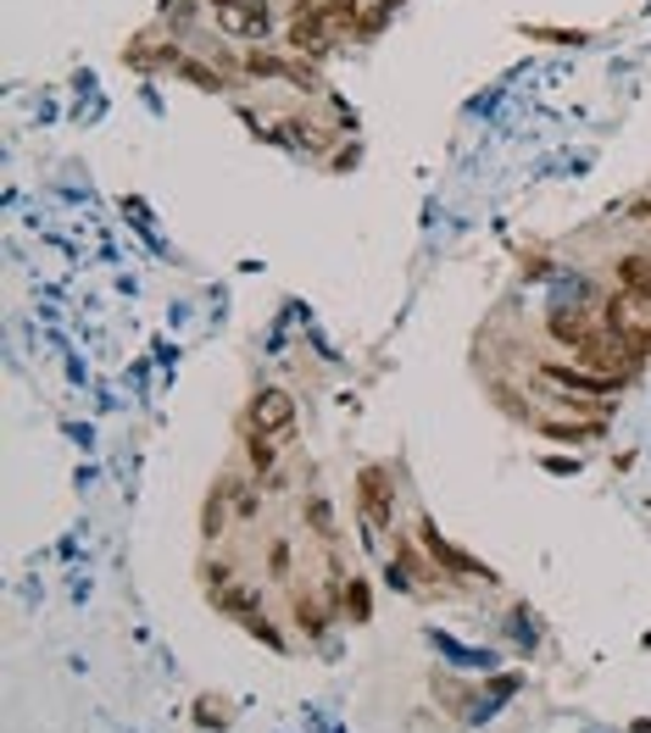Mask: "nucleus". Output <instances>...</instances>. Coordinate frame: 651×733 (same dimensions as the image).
Masks as SVG:
<instances>
[{
  "label": "nucleus",
  "mask_w": 651,
  "mask_h": 733,
  "mask_svg": "<svg viewBox=\"0 0 651 733\" xmlns=\"http://www.w3.org/2000/svg\"><path fill=\"white\" fill-rule=\"evenodd\" d=\"M285 45H290L296 56H306V62H323V56H329L335 28H329V17H323V7H312V0H296V12H290V23H285Z\"/></svg>",
  "instance_id": "nucleus-1"
},
{
  "label": "nucleus",
  "mask_w": 651,
  "mask_h": 733,
  "mask_svg": "<svg viewBox=\"0 0 651 733\" xmlns=\"http://www.w3.org/2000/svg\"><path fill=\"white\" fill-rule=\"evenodd\" d=\"M579 362H585L590 372H601V378H613V383H624V378H635V372H640V351L629 345V339H618L608 323H601V333L579 351Z\"/></svg>",
  "instance_id": "nucleus-2"
},
{
  "label": "nucleus",
  "mask_w": 651,
  "mask_h": 733,
  "mask_svg": "<svg viewBox=\"0 0 651 733\" xmlns=\"http://www.w3.org/2000/svg\"><path fill=\"white\" fill-rule=\"evenodd\" d=\"M356 506H362V528H390L396 517V483H390V467L367 462L356 472Z\"/></svg>",
  "instance_id": "nucleus-3"
},
{
  "label": "nucleus",
  "mask_w": 651,
  "mask_h": 733,
  "mask_svg": "<svg viewBox=\"0 0 651 733\" xmlns=\"http://www.w3.org/2000/svg\"><path fill=\"white\" fill-rule=\"evenodd\" d=\"M246 428L251 433H273V439H285L296 428V395L290 389H256V401L246 412Z\"/></svg>",
  "instance_id": "nucleus-4"
},
{
  "label": "nucleus",
  "mask_w": 651,
  "mask_h": 733,
  "mask_svg": "<svg viewBox=\"0 0 651 733\" xmlns=\"http://www.w3.org/2000/svg\"><path fill=\"white\" fill-rule=\"evenodd\" d=\"M540 378L546 383H556L563 395H590V401H608L613 395V378H601V372H590V367H568V362H540Z\"/></svg>",
  "instance_id": "nucleus-5"
},
{
  "label": "nucleus",
  "mask_w": 651,
  "mask_h": 733,
  "mask_svg": "<svg viewBox=\"0 0 651 733\" xmlns=\"http://www.w3.org/2000/svg\"><path fill=\"white\" fill-rule=\"evenodd\" d=\"M217 28L235 34V39H262L273 28L267 0H228V7H217Z\"/></svg>",
  "instance_id": "nucleus-6"
},
{
  "label": "nucleus",
  "mask_w": 651,
  "mask_h": 733,
  "mask_svg": "<svg viewBox=\"0 0 651 733\" xmlns=\"http://www.w3.org/2000/svg\"><path fill=\"white\" fill-rule=\"evenodd\" d=\"M546 328H551L556 345H568V351H585L590 339L601 333V328H596V317H585V312H551V317H546Z\"/></svg>",
  "instance_id": "nucleus-7"
},
{
  "label": "nucleus",
  "mask_w": 651,
  "mask_h": 733,
  "mask_svg": "<svg viewBox=\"0 0 651 733\" xmlns=\"http://www.w3.org/2000/svg\"><path fill=\"white\" fill-rule=\"evenodd\" d=\"M235 489H240V478L223 472L217 489L206 495V506H201V533H206V540H217V533H223V511H228V495H235Z\"/></svg>",
  "instance_id": "nucleus-8"
},
{
  "label": "nucleus",
  "mask_w": 651,
  "mask_h": 733,
  "mask_svg": "<svg viewBox=\"0 0 651 733\" xmlns=\"http://www.w3.org/2000/svg\"><path fill=\"white\" fill-rule=\"evenodd\" d=\"M618 289L635 301H651V256H618Z\"/></svg>",
  "instance_id": "nucleus-9"
},
{
  "label": "nucleus",
  "mask_w": 651,
  "mask_h": 733,
  "mask_svg": "<svg viewBox=\"0 0 651 733\" xmlns=\"http://www.w3.org/2000/svg\"><path fill=\"white\" fill-rule=\"evenodd\" d=\"M296 622H301L306 640H323V633H329V611L317 606V595H312V590H296Z\"/></svg>",
  "instance_id": "nucleus-10"
},
{
  "label": "nucleus",
  "mask_w": 651,
  "mask_h": 733,
  "mask_svg": "<svg viewBox=\"0 0 651 733\" xmlns=\"http://www.w3.org/2000/svg\"><path fill=\"white\" fill-rule=\"evenodd\" d=\"M240 67H246V73H256V78H296V84L306 78L301 67H290V62H278L273 51H246V56H240Z\"/></svg>",
  "instance_id": "nucleus-11"
},
{
  "label": "nucleus",
  "mask_w": 651,
  "mask_h": 733,
  "mask_svg": "<svg viewBox=\"0 0 651 733\" xmlns=\"http://www.w3.org/2000/svg\"><path fill=\"white\" fill-rule=\"evenodd\" d=\"M246 462H251L256 478H267L273 462H278V439H273V433H251V439H246Z\"/></svg>",
  "instance_id": "nucleus-12"
},
{
  "label": "nucleus",
  "mask_w": 651,
  "mask_h": 733,
  "mask_svg": "<svg viewBox=\"0 0 651 733\" xmlns=\"http://www.w3.org/2000/svg\"><path fill=\"white\" fill-rule=\"evenodd\" d=\"M417 540H424V551H429V556H440V561H446V567H456V572H468V567H474L462 551H451V545L440 540V533H435V522H424V528H417Z\"/></svg>",
  "instance_id": "nucleus-13"
},
{
  "label": "nucleus",
  "mask_w": 651,
  "mask_h": 733,
  "mask_svg": "<svg viewBox=\"0 0 651 733\" xmlns=\"http://www.w3.org/2000/svg\"><path fill=\"white\" fill-rule=\"evenodd\" d=\"M367 606H374V601H367V583L362 578H346V611H351V622H367Z\"/></svg>",
  "instance_id": "nucleus-14"
},
{
  "label": "nucleus",
  "mask_w": 651,
  "mask_h": 733,
  "mask_svg": "<svg viewBox=\"0 0 651 733\" xmlns=\"http://www.w3.org/2000/svg\"><path fill=\"white\" fill-rule=\"evenodd\" d=\"M246 628H251V633H256V640H267V645H273V650H285V640H278V628H273V622H267V617H262V611H251V617H246Z\"/></svg>",
  "instance_id": "nucleus-15"
},
{
  "label": "nucleus",
  "mask_w": 651,
  "mask_h": 733,
  "mask_svg": "<svg viewBox=\"0 0 651 733\" xmlns=\"http://www.w3.org/2000/svg\"><path fill=\"white\" fill-rule=\"evenodd\" d=\"M267 572H273V578H285V572H290V545H285V540H273V551H267Z\"/></svg>",
  "instance_id": "nucleus-16"
},
{
  "label": "nucleus",
  "mask_w": 651,
  "mask_h": 733,
  "mask_svg": "<svg viewBox=\"0 0 651 733\" xmlns=\"http://www.w3.org/2000/svg\"><path fill=\"white\" fill-rule=\"evenodd\" d=\"M256 506H262V501H256V489H246V483H240V489H235V517H256Z\"/></svg>",
  "instance_id": "nucleus-17"
},
{
  "label": "nucleus",
  "mask_w": 651,
  "mask_h": 733,
  "mask_svg": "<svg viewBox=\"0 0 651 733\" xmlns=\"http://www.w3.org/2000/svg\"><path fill=\"white\" fill-rule=\"evenodd\" d=\"M184 78H196V84H206V89H223V78H217L212 67H201V62H184Z\"/></svg>",
  "instance_id": "nucleus-18"
},
{
  "label": "nucleus",
  "mask_w": 651,
  "mask_h": 733,
  "mask_svg": "<svg viewBox=\"0 0 651 733\" xmlns=\"http://www.w3.org/2000/svg\"><path fill=\"white\" fill-rule=\"evenodd\" d=\"M356 7H385V0H356Z\"/></svg>",
  "instance_id": "nucleus-19"
}]
</instances>
